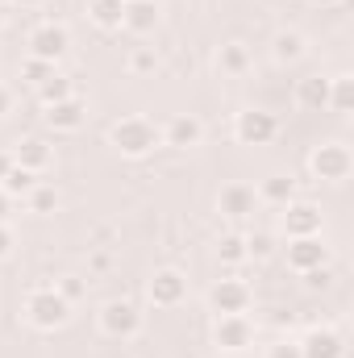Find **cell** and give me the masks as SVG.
<instances>
[{"label":"cell","mask_w":354,"mask_h":358,"mask_svg":"<svg viewBox=\"0 0 354 358\" xmlns=\"http://www.w3.org/2000/svg\"><path fill=\"white\" fill-rule=\"evenodd\" d=\"M275 134H279V121H275V113L246 108V113H238V117H234V138H238L242 146H267Z\"/></svg>","instance_id":"obj_6"},{"label":"cell","mask_w":354,"mask_h":358,"mask_svg":"<svg viewBox=\"0 0 354 358\" xmlns=\"http://www.w3.org/2000/svg\"><path fill=\"white\" fill-rule=\"evenodd\" d=\"M50 71H55V63H42V59H34V55H29V59L21 63V76H25V80H29L34 88H38V84H42V80L50 76Z\"/></svg>","instance_id":"obj_31"},{"label":"cell","mask_w":354,"mask_h":358,"mask_svg":"<svg viewBox=\"0 0 354 358\" xmlns=\"http://www.w3.org/2000/svg\"><path fill=\"white\" fill-rule=\"evenodd\" d=\"M217 259L229 263V267H238V263L246 259V238H242V234H221V242H217Z\"/></svg>","instance_id":"obj_27"},{"label":"cell","mask_w":354,"mask_h":358,"mask_svg":"<svg viewBox=\"0 0 354 358\" xmlns=\"http://www.w3.org/2000/svg\"><path fill=\"white\" fill-rule=\"evenodd\" d=\"M250 283L246 279H217L208 287V304L217 317H234V313H250Z\"/></svg>","instance_id":"obj_5"},{"label":"cell","mask_w":354,"mask_h":358,"mask_svg":"<svg viewBox=\"0 0 354 358\" xmlns=\"http://www.w3.org/2000/svg\"><path fill=\"white\" fill-rule=\"evenodd\" d=\"M100 329H104L108 338H134V334L142 329L138 304H129V300H108V304L100 308Z\"/></svg>","instance_id":"obj_8"},{"label":"cell","mask_w":354,"mask_h":358,"mask_svg":"<svg viewBox=\"0 0 354 358\" xmlns=\"http://www.w3.org/2000/svg\"><path fill=\"white\" fill-rule=\"evenodd\" d=\"M296 104L300 108H325L330 104V80L325 76H304L296 84Z\"/></svg>","instance_id":"obj_20"},{"label":"cell","mask_w":354,"mask_h":358,"mask_svg":"<svg viewBox=\"0 0 354 358\" xmlns=\"http://www.w3.org/2000/svg\"><path fill=\"white\" fill-rule=\"evenodd\" d=\"M146 296H150L155 308H176L179 300L187 296V279H183V271H176V267L155 271L150 283H146Z\"/></svg>","instance_id":"obj_9"},{"label":"cell","mask_w":354,"mask_h":358,"mask_svg":"<svg viewBox=\"0 0 354 358\" xmlns=\"http://www.w3.org/2000/svg\"><path fill=\"white\" fill-rule=\"evenodd\" d=\"M159 138L167 142V146H176V150H192V146H200V138H204V125L196 121V117H171L163 129H159Z\"/></svg>","instance_id":"obj_15"},{"label":"cell","mask_w":354,"mask_h":358,"mask_svg":"<svg viewBox=\"0 0 354 358\" xmlns=\"http://www.w3.org/2000/svg\"><path fill=\"white\" fill-rule=\"evenodd\" d=\"M325 108H334V113H351L354 108V80L351 76H334L330 80V104Z\"/></svg>","instance_id":"obj_24"},{"label":"cell","mask_w":354,"mask_h":358,"mask_svg":"<svg viewBox=\"0 0 354 358\" xmlns=\"http://www.w3.org/2000/svg\"><path fill=\"white\" fill-rule=\"evenodd\" d=\"M8 104H13V92L4 88V84H0V117H4V113H8Z\"/></svg>","instance_id":"obj_37"},{"label":"cell","mask_w":354,"mask_h":358,"mask_svg":"<svg viewBox=\"0 0 354 358\" xmlns=\"http://www.w3.org/2000/svg\"><path fill=\"white\" fill-rule=\"evenodd\" d=\"M67 46H71V34H67V25H59V21H42V25L29 34V55L42 59V63H59V59L67 55Z\"/></svg>","instance_id":"obj_7"},{"label":"cell","mask_w":354,"mask_h":358,"mask_svg":"<svg viewBox=\"0 0 354 358\" xmlns=\"http://www.w3.org/2000/svg\"><path fill=\"white\" fill-rule=\"evenodd\" d=\"M342 355H346V342L330 325H317L300 338V358H342Z\"/></svg>","instance_id":"obj_12"},{"label":"cell","mask_w":354,"mask_h":358,"mask_svg":"<svg viewBox=\"0 0 354 358\" xmlns=\"http://www.w3.org/2000/svg\"><path fill=\"white\" fill-rule=\"evenodd\" d=\"M13 163H17V159H13V150H0V179L13 171Z\"/></svg>","instance_id":"obj_36"},{"label":"cell","mask_w":354,"mask_h":358,"mask_svg":"<svg viewBox=\"0 0 354 358\" xmlns=\"http://www.w3.org/2000/svg\"><path fill=\"white\" fill-rule=\"evenodd\" d=\"M213 342H217V350H225V355H242L246 346H255V321H250L246 313L217 317V325H213Z\"/></svg>","instance_id":"obj_4"},{"label":"cell","mask_w":354,"mask_h":358,"mask_svg":"<svg viewBox=\"0 0 354 358\" xmlns=\"http://www.w3.org/2000/svg\"><path fill=\"white\" fill-rule=\"evenodd\" d=\"M108 267H113V259H108L104 250H96V255H92V271H108Z\"/></svg>","instance_id":"obj_35"},{"label":"cell","mask_w":354,"mask_h":358,"mask_svg":"<svg viewBox=\"0 0 354 358\" xmlns=\"http://www.w3.org/2000/svg\"><path fill=\"white\" fill-rule=\"evenodd\" d=\"M313 4H321V8H334V4H342V0H313Z\"/></svg>","instance_id":"obj_40"},{"label":"cell","mask_w":354,"mask_h":358,"mask_svg":"<svg viewBox=\"0 0 354 358\" xmlns=\"http://www.w3.org/2000/svg\"><path fill=\"white\" fill-rule=\"evenodd\" d=\"M309 167H313V176L325 179V183H342V179H351V171H354L351 146H342V142H325V146L313 150Z\"/></svg>","instance_id":"obj_3"},{"label":"cell","mask_w":354,"mask_h":358,"mask_svg":"<svg viewBox=\"0 0 354 358\" xmlns=\"http://www.w3.org/2000/svg\"><path fill=\"white\" fill-rule=\"evenodd\" d=\"M271 250H275V238L271 234H263V229L259 234H246V259H267Z\"/></svg>","instance_id":"obj_30"},{"label":"cell","mask_w":354,"mask_h":358,"mask_svg":"<svg viewBox=\"0 0 354 358\" xmlns=\"http://www.w3.org/2000/svg\"><path fill=\"white\" fill-rule=\"evenodd\" d=\"M121 25H125L129 34H150V29L159 25V4H155V0H125Z\"/></svg>","instance_id":"obj_18"},{"label":"cell","mask_w":354,"mask_h":358,"mask_svg":"<svg viewBox=\"0 0 354 358\" xmlns=\"http://www.w3.org/2000/svg\"><path fill=\"white\" fill-rule=\"evenodd\" d=\"M4 213H8V196L0 192V225H4Z\"/></svg>","instance_id":"obj_39"},{"label":"cell","mask_w":354,"mask_h":358,"mask_svg":"<svg viewBox=\"0 0 354 358\" xmlns=\"http://www.w3.org/2000/svg\"><path fill=\"white\" fill-rule=\"evenodd\" d=\"M259 200L279 204V208H283V204H292V200H296V179L279 176V171H275V176H267L263 183H259Z\"/></svg>","instance_id":"obj_21"},{"label":"cell","mask_w":354,"mask_h":358,"mask_svg":"<svg viewBox=\"0 0 354 358\" xmlns=\"http://www.w3.org/2000/svg\"><path fill=\"white\" fill-rule=\"evenodd\" d=\"M125 67H129L134 76H150V71L159 67V55H155V46H134V50H129V59H125Z\"/></svg>","instance_id":"obj_28"},{"label":"cell","mask_w":354,"mask_h":358,"mask_svg":"<svg viewBox=\"0 0 354 358\" xmlns=\"http://www.w3.org/2000/svg\"><path fill=\"white\" fill-rule=\"evenodd\" d=\"M46 125L50 129H59V134H76L80 125H84V117H88V108H84V100L80 96H67V100H59V104H46Z\"/></svg>","instance_id":"obj_13"},{"label":"cell","mask_w":354,"mask_h":358,"mask_svg":"<svg viewBox=\"0 0 354 358\" xmlns=\"http://www.w3.org/2000/svg\"><path fill=\"white\" fill-rule=\"evenodd\" d=\"M38 183H42V179H38V171H29V167L13 163V171L0 179V192H4V196H17V200H21V196H29V192H34Z\"/></svg>","instance_id":"obj_22"},{"label":"cell","mask_w":354,"mask_h":358,"mask_svg":"<svg viewBox=\"0 0 354 358\" xmlns=\"http://www.w3.org/2000/svg\"><path fill=\"white\" fill-rule=\"evenodd\" d=\"M288 213H283V234L288 238H313V234H321V208L317 204H309V200H292V204H283Z\"/></svg>","instance_id":"obj_11"},{"label":"cell","mask_w":354,"mask_h":358,"mask_svg":"<svg viewBox=\"0 0 354 358\" xmlns=\"http://www.w3.org/2000/svg\"><path fill=\"white\" fill-rule=\"evenodd\" d=\"M159 142H163V138H159V129H155L146 117H121V121L108 125V146H117L125 159H142V155H150Z\"/></svg>","instance_id":"obj_1"},{"label":"cell","mask_w":354,"mask_h":358,"mask_svg":"<svg viewBox=\"0 0 354 358\" xmlns=\"http://www.w3.org/2000/svg\"><path fill=\"white\" fill-rule=\"evenodd\" d=\"M304 283H309V287H330V263H325V267L304 271Z\"/></svg>","instance_id":"obj_33"},{"label":"cell","mask_w":354,"mask_h":358,"mask_svg":"<svg viewBox=\"0 0 354 358\" xmlns=\"http://www.w3.org/2000/svg\"><path fill=\"white\" fill-rule=\"evenodd\" d=\"M55 292H59L67 304H76V300H84V296H88V279H84V275H63V279L55 283Z\"/></svg>","instance_id":"obj_29"},{"label":"cell","mask_w":354,"mask_h":358,"mask_svg":"<svg viewBox=\"0 0 354 358\" xmlns=\"http://www.w3.org/2000/svg\"><path fill=\"white\" fill-rule=\"evenodd\" d=\"M67 317H71V304H67L55 287H34V292L25 296V321H29L34 329L50 334V329L67 325Z\"/></svg>","instance_id":"obj_2"},{"label":"cell","mask_w":354,"mask_h":358,"mask_svg":"<svg viewBox=\"0 0 354 358\" xmlns=\"http://www.w3.org/2000/svg\"><path fill=\"white\" fill-rule=\"evenodd\" d=\"M0 29H4V8H0Z\"/></svg>","instance_id":"obj_41"},{"label":"cell","mask_w":354,"mask_h":358,"mask_svg":"<svg viewBox=\"0 0 354 358\" xmlns=\"http://www.w3.org/2000/svg\"><path fill=\"white\" fill-rule=\"evenodd\" d=\"M38 96H42V104H59V100H67V96H76L71 88V80L67 76H59V71H50L42 84H38Z\"/></svg>","instance_id":"obj_25"},{"label":"cell","mask_w":354,"mask_h":358,"mask_svg":"<svg viewBox=\"0 0 354 358\" xmlns=\"http://www.w3.org/2000/svg\"><path fill=\"white\" fill-rule=\"evenodd\" d=\"M13 4H21V8H38V4H46V0H13Z\"/></svg>","instance_id":"obj_38"},{"label":"cell","mask_w":354,"mask_h":358,"mask_svg":"<svg viewBox=\"0 0 354 358\" xmlns=\"http://www.w3.org/2000/svg\"><path fill=\"white\" fill-rule=\"evenodd\" d=\"M25 204H29V213L46 217V213H55V208H59V192H55L50 183H38V187L25 196Z\"/></svg>","instance_id":"obj_26"},{"label":"cell","mask_w":354,"mask_h":358,"mask_svg":"<svg viewBox=\"0 0 354 358\" xmlns=\"http://www.w3.org/2000/svg\"><path fill=\"white\" fill-rule=\"evenodd\" d=\"M13 159H17L21 167H29V171H46L50 159H55V150L46 146V138H21V142L13 146Z\"/></svg>","instance_id":"obj_19"},{"label":"cell","mask_w":354,"mask_h":358,"mask_svg":"<svg viewBox=\"0 0 354 358\" xmlns=\"http://www.w3.org/2000/svg\"><path fill=\"white\" fill-rule=\"evenodd\" d=\"M304 55H309V38H304V34H296V29H279V34L271 38V59L283 63V67H288V63H300Z\"/></svg>","instance_id":"obj_17"},{"label":"cell","mask_w":354,"mask_h":358,"mask_svg":"<svg viewBox=\"0 0 354 358\" xmlns=\"http://www.w3.org/2000/svg\"><path fill=\"white\" fill-rule=\"evenodd\" d=\"M88 13L100 29H121V13H125V0H88Z\"/></svg>","instance_id":"obj_23"},{"label":"cell","mask_w":354,"mask_h":358,"mask_svg":"<svg viewBox=\"0 0 354 358\" xmlns=\"http://www.w3.org/2000/svg\"><path fill=\"white\" fill-rule=\"evenodd\" d=\"M267 358H300V342H288V338H283V342H275V346L267 350Z\"/></svg>","instance_id":"obj_32"},{"label":"cell","mask_w":354,"mask_h":358,"mask_svg":"<svg viewBox=\"0 0 354 358\" xmlns=\"http://www.w3.org/2000/svg\"><path fill=\"white\" fill-rule=\"evenodd\" d=\"M255 204H259V192H255L250 183H225V187H221V196H217V208H221L225 217H234V221L250 217V213H255Z\"/></svg>","instance_id":"obj_14"},{"label":"cell","mask_w":354,"mask_h":358,"mask_svg":"<svg viewBox=\"0 0 354 358\" xmlns=\"http://www.w3.org/2000/svg\"><path fill=\"white\" fill-rule=\"evenodd\" d=\"M8 255H13V229L0 225V259H8Z\"/></svg>","instance_id":"obj_34"},{"label":"cell","mask_w":354,"mask_h":358,"mask_svg":"<svg viewBox=\"0 0 354 358\" xmlns=\"http://www.w3.org/2000/svg\"><path fill=\"white\" fill-rule=\"evenodd\" d=\"M250 67H255V55H250V46H246V42H225V46L217 50V71H221V76L242 80Z\"/></svg>","instance_id":"obj_16"},{"label":"cell","mask_w":354,"mask_h":358,"mask_svg":"<svg viewBox=\"0 0 354 358\" xmlns=\"http://www.w3.org/2000/svg\"><path fill=\"white\" fill-rule=\"evenodd\" d=\"M330 263V246L321 242V234L313 238H288V267L292 271H313V267H325Z\"/></svg>","instance_id":"obj_10"}]
</instances>
